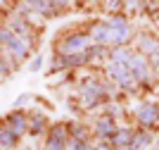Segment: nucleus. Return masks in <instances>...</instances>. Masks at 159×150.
I'll list each match as a JSON object with an SVG mask.
<instances>
[{
	"label": "nucleus",
	"instance_id": "1",
	"mask_svg": "<svg viewBox=\"0 0 159 150\" xmlns=\"http://www.w3.org/2000/svg\"><path fill=\"white\" fill-rule=\"evenodd\" d=\"M71 133H69V126L66 124H55L48 129L45 133V150H66L69 148V141Z\"/></svg>",
	"mask_w": 159,
	"mask_h": 150
},
{
	"label": "nucleus",
	"instance_id": "2",
	"mask_svg": "<svg viewBox=\"0 0 159 150\" xmlns=\"http://www.w3.org/2000/svg\"><path fill=\"white\" fill-rule=\"evenodd\" d=\"M107 26H109V43H114V46H124L131 38V26L124 17H112L107 22Z\"/></svg>",
	"mask_w": 159,
	"mask_h": 150
},
{
	"label": "nucleus",
	"instance_id": "3",
	"mask_svg": "<svg viewBox=\"0 0 159 150\" xmlns=\"http://www.w3.org/2000/svg\"><path fill=\"white\" fill-rule=\"evenodd\" d=\"M105 98V86L98 81H86V86L81 88V105L83 107H93Z\"/></svg>",
	"mask_w": 159,
	"mask_h": 150
},
{
	"label": "nucleus",
	"instance_id": "4",
	"mask_svg": "<svg viewBox=\"0 0 159 150\" xmlns=\"http://www.w3.org/2000/svg\"><path fill=\"white\" fill-rule=\"evenodd\" d=\"M90 46V36L88 33H71L62 41V55H69V52H86Z\"/></svg>",
	"mask_w": 159,
	"mask_h": 150
},
{
	"label": "nucleus",
	"instance_id": "5",
	"mask_svg": "<svg viewBox=\"0 0 159 150\" xmlns=\"http://www.w3.org/2000/svg\"><path fill=\"white\" fill-rule=\"evenodd\" d=\"M135 117L143 126H157L159 124V105L157 103H143L138 105Z\"/></svg>",
	"mask_w": 159,
	"mask_h": 150
},
{
	"label": "nucleus",
	"instance_id": "6",
	"mask_svg": "<svg viewBox=\"0 0 159 150\" xmlns=\"http://www.w3.org/2000/svg\"><path fill=\"white\" fill-rule=\"evenodd\" d=\"M2 122H5V124L14 131V133H19V136L29 131V114H26V112H21V110L10 112V114H7Z\"/></svg>",
	"mask_w": 159,
	"mask_h": 150
},
{
	"label": "nucleus",
	"instance_id": "7",
	"mask_svg": "<svg viewBox=\"0 0 159 150\" xmlns=\"http://www.w3.org/2000/svg\"><path fill=\"white\" fill-rule=\"evenodd\" d=\"M107 74H109V76H112L119 86H131L133 74H131V69H128L126 65H119V62H109V67H107Z\"/></svg>",
	"mask_w": 159,
	"mask_h": 150
},
{
	"label": "nucleus",
	"instance_id": "8",
	"mask_svg": "<svg viewBox=\"0 0 159 150\" xmlns=\"http://www.w3.org/2000/svg\"><path fill=\"white\" fill-rule=\"evenodd\" d=\"M29 46H31V41H29L26 36H17V38H14L10 46H5V48H7V52H10L14 60H24L29 55Z\"/></svg>",
	"mask_w": 159,
	"mask_h": 150
},
{
	"label": "nucleus",
	"instance_id": "9",
	"mask_svg": "<svg viewBox=\"0 0 159 150\" xmlns=\"http://www.w3.org/2000/svg\"><path fill=\"white\" fill-rule=\"evenodd\" d=\"M88 36H90V41H93L95 46H107L109 43V26L105 22H98V24L90 26Z\"/></svg>",
	"mask_w": 159,
	"mask_h": 150
},
{
	"label": "nucleus",
	"instance_id": "10",
	"mask_svg": "<svg viewBox=\"0 0 159 150\" xmlns=\"http://www.w3.org/2000/svg\"><path fill=\"white\" fill-rule=\"evenodd\" d=\"M95 133H98L100 138H109L116 133V124H114L112 114H102V117L95 122Z\"/></svg>",
	"mask_w": 159,
	"mask_h": 150
},
{
	"label": "nucleus",
	"instance_id": "11",
	"mask_svg": "<svg viewBox=\"0 0 159 150\" xmlns=\"http://www.w3.org/2000/svg\"><path fill=\"white\" fill-rule=\"evenodd\" d=\"M48 117L45 114H40V112H36V114H29V133L31 136H40V133H48Z\"/></svg>",
	"mask_w": 159,
	"mask_h": 150
},
{
	"label": "nucleus",
	"instance_id": "12",
	"mask_svg": "<svg viewBox=\"0 0 159 150\" xmlns=\"http://www.w3.org/2000/svg\"><path fill=\"white\" fill-rule=\"evenodd\" d=\"M19 143V133H14L5 122H0V148L2 150H12Z\"/></svg>",
	"mask_w": 159,
	"mask_h": 150
},
{
	"label": "nucleus",
	"instance_id": "13",
	"mask_svg": "<svg viewBox=\"0 0 159 150\" xmlns=\"http://www.w3.org/2000/svg\"><path fill=\"white\" fill-rule=\"evenodd\" d=\"M128 69H131L133 79H138V81H145L147 74H150V69H147V62H145V57H143V55H133L131 65H128Z\"/></svg>",
	"mask_w": 159,
	"mask_h": 150
},
{
	"label": "nucleus",
	"instance_id": "14",
	"mask_svg": "<svg viewBox=\"0 0 159 150\" xmlns=\"http://www.w3.org/2000/svg\"><path fill=\"white\" fill-rule=\"evenodd\" d=\"M133 136H135V131H131V129H116V133L112 136L114 148H119V150H131Z\"/></svg>",
	"mask_w": 159,
	"mask_h": 150
},
{
	"label": "nucleus",
	"instance_id": "15",
	"mask_svg": "<svg viewBox=\"0 0 159 150\" xmlns=\"http://www.w3.org/2000/svg\"><path fill=\"white\" fill-rule=\"evenodd\" d=\"M140 50H143V55H150V57H159V41L150 38V36L140 38Z\"/></svg>",
	"mask_w": 159,
	"mask_h": 150
},
{
	"label": "nucleus",
	"instance_id": "16",
	"mask_svg": "<svg viewBox=\"0 0 159 150\" xmlns=\"http://www.w3.org/2000/svg\"><path fill=\"white\" fill-rule=\"evenodd\" d=\"M131 60H133V55H131V52H128V50H124V48H116V50H114L112 52V62H119V65H131Z\"/></svg>",
	"mask_w": 159,
	"mask_h": 150
},
{
	"label": "nucleus",
	"instance_id": "17",
	"mask_svg": "<svg viewBox=\"0 0 159 150\" xmlns=\"http://www.w3.org/2000/svg\"><path fill=\"white\" fill-rule=\"evenodd\" d=\"M147 143H150V133H147V131H140V133H135V136H133L131 150H140V148H145Z\"/></svg>",
	"mask_w": 159,
	"mask_h": 150
},
{
	"label": "nucleus",
	"instance_id": "18",
	"mask_svg": "<svg viewBox=\"0 0 159 150\" xmlns=\"http://www.w3.org/2000/svg\"><path fill=\"white\" fill-rule=\"evenodd\" d=\"M66 150H95V148H90V145H88V141H71Z\"/></svg>",
	"mask_w": 159,
	"mask_h": 150
},
{
	"label": "nucleus",
	"instance_id": "19",
	"mask_svg": "<svg viewBox=\"0 0 159 150\" xmlns=\"http://www.w3.org/2000/svg\"><path fill=\"white\" fill-rule=\"evenodd\" d=\"M31 10H45L48 7V0H24Z\"/></svg>",
	"mask_w": 159,
	"mask_h": 150
},
{
	"label": "nucleus",
	"instance_id": "20",
	"mask_svg": "<svg viewBox=\"0 0 159 150\" xmlns=\"http://www.w3.org/2000/svg\"><path fill=\"white\" fill-rule=\"evenodd\" d=\"M40 67H43V57H40V55H36V57L29 62V72H38Z\"/></svg>",
	"mask_w": 159,
	"mask_h": 150
},
{
	"label": "nucleus",
	"instance_id": "21",
	"mask_svg": "<svg viewBox=\"0 0 159 150\" xmlns=\"http://www.w3.org/2000/svg\"><path fill=\"white\" fill-rule=\"evenodd\" d=\"M7 72H10V65H7L5 60H2V55H0V76H5Z\"/></svg>",
	"mask_w": 159,
	"mask_h": 150
},
{
	"label": "nucleus",
	"instance_id": "22",
	"mask_svg": "<svg viewBox=\"0 0 159 150\" xmlns=\"http://www.w3.org/2000/svg\"><path fill=\"white\" fill-rule=\"evenodd\" d=\"M48 2H52V5H57V7H64V5H69L71 0H48Z\"/></svg>",
	"mask_w": 159,
	"mask_h": 150
},
{
	"label": "nucleus",
	"instance_id": "23",
	"mask_svg": "<svg viewBox=\"0 0 159 150\" xmlns=\"http://www.w3.org/2000/svg\"><path fill=\"white\" fill-rule=\"evenodd\" d=\"M95 150H109V148H107V145H100V148H95Z\"/></svg>",
	"mask_w": 159,
	"mask_h": 150
}]
</instances>
